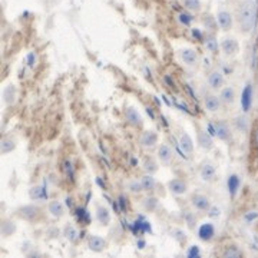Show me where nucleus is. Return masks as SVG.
Instances as JSON below:
<instances>
[{"mask_svg": "<svg viewBox=\"0 0 258 258\" xmlns=\"http://www.w3.org/2000/svg\"><path fill=\"white\" fill-rule=\"evenodd\" d=\"M236 20L240 30L242 33H250L257 20V4L254 0H242L236 10Z\"/></svg>", "mask_w": 258, "mask_h": 258, "instance_id": "f257e3e1", "label": "nucleus"}, {"mask_svg": "<svg viewBox=\"0 0 258 258\" xmlns=\"http://www.w3.org/2000/svg\"><path fill=\"white\" fill-rule=\"evenodd\" d=\"M18 215L20 216L22 220L24 221H29V222H33L36 220L40 218L42 215V208L39 205L34 204H29V205H23L18 210Z\"/></svg>", "mask_w": 258, "mask_h": 258, "instance_id": "f03ea898", "label": "nucleus"}, {"mask_svg": "<svg viewBox=\"0 0 258 258\" xmlns=\"http://www.w3.org/2000/svg\"><path fill=\"white\" fill-rule=\"evenodd\" d=\"M124 116H125V120L128 122L130 126H134V128H142L144 126V118L134 106L125 108Z\"/></svg>", "mask_w": 258, "mask_h": 258, "instance_id": "7ed1b4c3", "label": "nucleus"}, {"mask_svg": "<svg viewBox=\"0 0 258 258\" xmlns=\"http://www.w3.org/2000/svg\"><path fill=\"white\" fill-rule=\"evenodd\" d=\"M190 202L192 205L194 210L201 211V212H205L211 208V201L204 194H192L190 198Z\"/></svg>", "mask_w": 258, "mask_h": 258, "instance_id": "20e7f679", "label": "nucleus"}, {"mask_svg": "<svg viewBox=\"0 0 258 258\" xmlns=\"http://www.w3.org/2000/svg\"><path fill=\"white\" fill-rule=\"evenodd\" d=\"M216 24L224 30L228 32L232 29V24H234V19H232V14L226 9H221L216 13Z\"/></svg>", "mask_w": 258, "mask_h": 258, "instance_id": "39448f33", "label": "nucleus"}, {"mask_svg": "<svg viewBox=\"0 0 258 258\" xmlns=\"http://www.w3.org/2000/svg\"><path fill=\"white\" fill-rule=\"evenodd\" d=\"M140 144L145 150L155 148L158 144V134L155 130H144L140 136Z\"/></svg>", "mask_w": 258, "mask_h": 258, "instance_id": "423d86ee", "label": "nucleus"}, {"mask_svg": "<svg viewBox=\"0 0 258 258\" xmlns=\"http://www.w3.org/2000/svg\"><path fill=\"white\" fill-rule=\"evenodd\" d=\"M200 176H201V180L205 181V182H212V181H215V178H216V170H215L214 164L210 161L204 162L201 165V168H200Z\"/></svg>", "mask_w": 258, "mask_h": 258, "instance_id": "0eeeda50", "label": "nucleus"}, {"mask_svg": "<svg viewBox=\"0 0 258 258\" xmlns=\"http://www.w3.org/2000/svg\"><path fill=\"white\" fill-rule=\"evenodd\" d=\"M196 140H198V145L205 150H211L214 148V136L206 132L204 129H198V134H196Z\"/></svg>", "mask_w": 258, "mask_h": 258, "instance_id": "6e6552de", "label": "nucleus"}, {"mask_svg": "<svg viewBox=\"0 0 258 258\" xmlns=\"http://www.w3.org/2000/svg\"><path fill=\"white\" fill-rule=\"evenodd\" d=\"M221 50L226 56H236L240 52V43L234 38H226L221 42Z\"/></svg>", "mask_w": 258, "mask_h": 258, "instance_id": "1a4fd4ad", "label": "nucleus"}, {"mask_svg": "<svg viewBox=\"0 0 258 258\" xmlns=\"http://www.w3.org/2000/svg\"><path fill=\"white\" fill-rule=\"evenodd\" d=\"M168 190H170V192L172 195L180 196V195H184L188 191V184L185 182L184 180H181V178H174V180H171L168 182Z\"/></svg>", "mask_w": 258, "mask_h": 258, "instance_id": "9d476101", "label": "nucleus"}, {"mask_svg": "<svg viewBox=\"0 0 258 258\" xmlns=\"http://www.w3.org/2000/svg\"><path fill=\"white\" fill-rule=\"evenodd\" d=\"M214 126L218 140H224V142L231 140V129H230V125L226 124V120H216L214 124Z\"/></svg>", "mask_w": 258, "mask_h": 258, "instance_id": "9b49d317", "label": "nucleus"}, {"mask_svg": "<svg viewBox=\"0 0 258 258\" xmlns=\"http://www.w3.org/2000/svg\"><path fill=\"white\" fill-rule=\"evenodd\" d=\"M215 236V226L211 222H204L198 228V238L204 242H210L212 241Z\"/></svg>", "mask_w": 258, "mask_h": 258, "instance_id": "f8f14e48", "label": "nucleus"}, {"mask_svg": "<svg viewBox=\"0 0 258 258\" xmlns=\"http://www.w3.org/2000/svg\"><path fill=\"white\" fill-rule=\"evenodd\" d=\"M88 247L94 252H102L108 247V241L99 236H90L88 240Z\"/></svg>", "mask_w": 258, "mask_h": 258, "instance_id": "ddd939ff", "label": "nucleus"}, {"mask_svg": "<svg viewBox=\"0 0 258 258\" xmlns=\"http://www.w3.org/2000/svg\"><path fill=\"white\" fill-rule=\"evenodd\" d=\"M206 80H208V85L211 86L212 89H220V88H222L224 84H226V78L222 75V72H220V70L210 72Z\"/></svg>", "mask_w": 258, "mask_h": 258, "instance_id": "4468645a", "label": "nucleus"}, {"mask_svg": "<svg viewBox=\"0 0 258 258\" xmlns=\"http://www.w3.org/2000/svg\"><path fill=\"white\" fill-rule=\"evenodd\" d=\"M251 105H252V86L247 84L241 94V108L244 112H248L251 109Z\"/></svg>", "mask_w": 258, "mask_h": 258, "instance_id": "2eb2a0df", "label": "nucleus"}, {"mask_svg": "<svg viewBox=\"0 0 258 258\" xmlns=\"http://www.w3.org/2000/svg\"><path fill=\"white\" fill-rule=\"evenodd\" d=\"M180 56H181V59H182V62L185 64H188V66H194V64H198V59H200V56L196 54V50H194L191 48H186V49H182L181 52H180Z\"/></svg>", "mask_w": 258, "mask_h": 258, "instance_id": "dca6fc26", "label": "nucleus"}, {"mask_svg": "<svg viewBox=\"0 0 258 258\" xmlns=\"http://www.w3.org/2000/svg\"><path fill=\"white\" fill-rule=\"evenodd\" d=\"M221 104H222V102H221L220 96L212 95V94H208V95L204 98L205 109H206L208 112H211V114H215V112L221 108Z\"/></svg>", "mask_w": 258, "mask_h": 258, "instance_id": "f3484780", "label": "nucleus"}, {"mask_svg": "<svg viewBox=\"0 0 258 258\" xmlns=\"http://www.w3.org/2000/svg\"><path fill=\"white\" fill-rule=\"evenodd\" d=\"M174 158V152H172L171 146L162 144L158 146V160L164 164V165H170Z\"/></svg>", "mask_w": 258, "mask_h": 258, "instance_id": "a211bd4d", "label": "nucleus"}, {"mask_svg": "<svg viewBox=\"0 0 258 258\" xmlns=\"http://www.w3.org/2000/svg\"><path fill=\"white\" fill-rule=\"evenodd\" d=\"M96 220L100 224V226H106L110 224V220H112V216H110V211L108 210L106 206H104V205H98L96 206Z\"/></svg>", "mask_w": 258, "mask_h": 258, "instance_id": "6ab92c4d", "label": "nucleus"}, {"mask_svg": "<svg viewBox=\"0 0 258 258\" xmlns=\"http://www.w3.org/2000/svg\"><path fill=\"white\" fill-rule=\"evenodd\" d=\"M202 42H204L205 49H206L208 52H211L212 54H218V52H220V43L216 40L215 34H212V33L206 34Z\"/></svg>", "mask_w": 258, "mask_h": 258, "instance_id": "aec40b11", "label": "nucleus"}, {"mask_svg": "<svg viewBox=\"0 0 258 258\" xmlns=\"http://www.w3.org/2000/svg\"><path fill=\"white\" fill-rule=\"evenodd\" d=\"M220 99H221V102L224 104V105H232L234 104V100H236V90H234V88H231V86H226V88H222L221 89V94H220Z\"/></svg>", "mask_w": 258, "mask_h": 258, "instance_id": "412c9836", "label": "nucleus"}, {"mask_svg": "<svg viewBox=\"0 0 258 258\" xmlns=\"http://www.w3.org/2000/svg\"><path fill=\"white\" fill-rule=\"evenodd\" d=\"M240 185H241V180L236 174H231L228 176V181H226V186H228V192H230V196L234 198L240 190Z\"/></svg>", "mask_w": 258, "mask_h": 258, "instance_id": "4be33fe9", "label": "nucleus"}, {"mask_svg": "<svg viewBox=\"0 0 258 258\" xmlns=\"http://www.w3.org/2000/svg\"><path fill=\"white\" fill-rule=\"evenodd\" d=\"M29 196L33 201H44L49 198V192L44 186H32L29 191Z\"/></svg>", "mask_w": 258, "mask_h": 258, "instance_id": "5701e85b", "label": "nucleus"}, {"mask_svg": "<svg viewBox=\"0 0 258 258\" xmlns=\"http://www.w3.org/2000/svg\"><path fill=\"white\" fill-rule=\"evenodd\" d=\"M140 184L145 192H152L156 188V180L154 178V174H145L140 176Z\"/></svg>", "mask_w": 258, "mask_h": 258, "instance_id": "b1692460", "label": "nucleus"}, {"mask_svg": "<svg viewBox=\"0 0 258 258\" xmlns=\"http://www.w3.org/2000/svg\"><path fill=\"white\" fill-rule=\"evenodd\" d=\"M178 144H180L184 154H192L194 152V140L186 132H182L180 135V142Z\"/></svg>", "mask_w": 258, "mask_h": 258, "instance_id": "393cba45", "label": "nucleus"}, {"mask_svg": "<svg viewBox=\"0 0 258 258\" xmlns=\"http://www.w3.org/2000/svg\"><path fill=\"white\" fill-rule=\"evenodd\" d=\"M221 257L240 258V257H244V252H242V250H240L238 246H236V244H231V246H226V247L224 248V251L221 252Z\"/></svg>", "mask_w": 258, "mask_h": 258, "instance_id": "a878e982", "label": "nucleus"}, {"mask_svg": "<svg viewBox=\"0 0 258 258\" xmlns=\"http://www.w3.org/2000/svg\"><path fill=\"white\" fill-rule=\"evenodd\" d=\"M48 211L54 218H60L64 214V206L60 201H50L48 204Z\"/></svg>", "mask_w": 258, "mask_h": 258, "instance_id": "bb28decb", "label": "nucleus"}, {"mask_svg": "<svg viewBox=\"0 0 258 258\" xmlns=\"http://www.w3.org/2000/svg\"><path fill=\"white\" fill-rule=\"evenodd\" d=\"M3 100L6 105H13L16 100V88L14 85H8L3 89Z\"/></svg>", "mask_w": 258, "mask_h": 258, "instance_id": "cd10ccee", "label": "nucleus"}, {"mask_svg": "<svg viewBox=\"0 0 258 258\" xmlns=\"http://www.w3.org/2000/svg\"><path fill=\"white\" fill-rule=\"evenodd\" d=\"M142 205H144V208H145L148 212H154V211L160 206V201H158V198H156V196L150 195V196H145V198H144Z\"/></svg>", "mask_w": 258, "mask_h": 258, "instance_id": "c85d7f7f", "label": "nucleus"}, {"mask_svg": "<svg viewBox=\"0 0 258 258\" xmlns=\"http://www.w3.org/2000/svg\"><path fill=\"white\" fill-rule=\"evenodd\" d=\"M62 171L64 172V175L68 176L69 181H74V176H75V168H74V162L70 161L69 158H66L62 162Z\"/></svg>", "mask_w": 258, "mask_h": 258, "instance_id": "c756f323", "label": "nucleus"}, {"mask_svg": "<svg viewBox=\"0 0 258 258\" xmlns=\"http://www.w3.org/2000/svg\"><path fill=\"white\" fill-rule=\"evenodd\" d=\"M14 150H16V142L14 140H10V138H3L2 140L0 150H2L3 155H8V154H10Z\"/></svg>", "mask_w": 258, "mask_h": 258, "instance_id": "7c9ffc66", "label": "nucleus"}, {"mask_svg": "<svg viewBox=\"0 0 258 258\" xmlns=\"http://www.w3.org/2000/svg\"><path fill=\"white\" fill-rule=\"evenodd\" d=\"M142 168H144L145 174H155L158 171V164L154 158L148 156V158H145V161L142 164Z\"/></svg>", "mask_w": 258, "mask_h": 258, "instance_id": "2f4dec72", "label": "nucleus"}, {"mask_svg": "<svg viewBox=\"0 0 258 258\" xmlns=\"http://www.w3.org/2000/svg\"><path fill=\"white\" fill-rule=\"evenodd\" d=\"M234 125H236V128L238 129L240 132H247L248 128H250V124H248L247 116H244V115L236 116V118L234 119Z\"/></svg>", "mask_w": 258, "mask_h": 258, "instance_id": "473e14b6", "label": "nucleus"}, {"mask_svg": "<svg viewBox=\"0 0 258 258\" xmlns=\"http://www.w3.org/2000/svg\"><path fill=\"white\" fill-rule=\"evenodd\" d=\"M76 218H78V221L79 222H82L84 226H88L89 222H90V215L89 212L86 211V208H76Z\"/></svg>", "mask_w": 258, "mask_h": 258, "instance_id": "72a5a7b5", "label": "nucleus"}, {"mask_svg": "<svg viewBox=\"0 0 258 258\" xmlns=\"http://www.w3.org/2000/svg\"><path fill=\"white\" fill-rule=\"evenodd\" d=\"M184 8L190 12L201 10V0H182Z\"/></svg>", "mask_w": 258, "mask_h": 258, "instance_id": "f704fd0d", "label": "nucleus"}, {"mask_svg": "<svg viewBox=\"0 0 258 258\" xmlns=\"http://www.w3.org/2000/svg\"><path fill=\"white\" fill-rule=\"evenodd\" d=\"M64 234L66 236V240H69L70 242H75L76 240H78V231H76V228L74 226H64Z\"/></svg>", "mask_w": 258, "mask_h": 258, "instance_id": "c9c22d12", "label": "nucleus"}, {"mask_svg": "<svg viewBox=\"0 0 258 258\" xmlns=\"http://www.w3.org/2000/svg\"><path fill=\"white\" fill-rule=\"evenodd\" d=\"M14 230H16V226L13 222L10 221H3V224H2V234L4 236H9L12 232H14Z\"/></svg>", "mask_w": 258, "mask_h": 258, "instance_id": "e433bc0d", "label": "nucleus"}, {"mask_svg": "<svg viewBox=\"0 0 258 258\" xmlns=\"http://www.w3.org/2000/svg\"><path fill=\"white\" fill-rule=\"evenodd\" d=\"M178 20H180V23L182 24V26H191V23H192L194 18L188 13V12H182V13H180V16H178Z\"/></svg>", "mask_w": 258, "mask_h": 258, "instance_id": "4c0bfd02", "label": "nucleus"}, {"mask_svg": "<svg viewBox=\"0 0 258 258\" xmlns=\"http://www.w3.org/2000/svg\"><path fill=\"white\" fill-rule=\"evenodd\" d=\"M172 236L180 242V244H182L186 241V234L182 230H178V228H175L174 231H172Z\"/></svg>", "mask_w": 258, "mask_h": 258, "instance_id": "58836bf2", "label": "nucleus"}, {"mask_svg": "<svg viewBox=\"0 0 258 258\" xmlns=\"http://www.w3.org/2000/svg\"><path fill=\"white\" fill-rule=\"evenodd\" d=\"M185 256L188 258H196L201 256V251H200V247L198 246H191V247L186 250Z\"/></svg>", "mask_w": 258, "mask_h": 258, "instance_id": "ea45409f", "label": "nucleus"}, {"mask_svg": "<svg viewBox=\"0 0 258 258\" xmlns=\"http://www.w3.org/2000/svg\"><path fill=\"white\" fill-rule=\"evenodd\" d=\"M129 190H130V192L134 194H140L144 191V188H142V184H140V181H135V182H130L128 185Z\"/></svg>", "mask_w": 258, "mask_h": 258, "instance_id": "a19ab883", "label": "nucleus"}, {"mask_svg": "<svg viewBox=\"0 0 258 258\" xmlns=\"http://www.w3.org/2000/svg\"><path fill=\"white\" fill-rule=\"evenodd\" d=\"M26 64L28 66L33 69L34 66H36V54H33V52H29V54H26Z\"/></svg>", "mask_w": 258, "mask_h": 258, "instance_id": "79ce46f5", "label": "nucleus"}, {"mask_svg": "<svg viewBox=\"0 0 258 258\" xmlns=\"http://www.w3.org/2000/svg\"><path fill=\"white\" fill-rule=\"evenodd\" d=\"M191 33H192V38L194 39H196V40H204V34H202V32L200 30V29H192L191 30Z\"/></svg>", "mask_w": 258, "mask_h": 258, "instance_id": "37998d69", "label": "nucleus"}, {"mask_svg": "<svg viewBox=\"0 0 258 258\" xmlns=\"http://www.w3.org/2000/svg\"><path fill=\"white\" fill-rule=\"evenodd\" d=\"M220 214H221V211H220L216 206H212V205H211V208L208 210V215H210L211 218H215V216H220Z\"/></svg>", "mask_w": 258, "mask_h": 258, "instance_id": "c03bdc74", "label": "nucleus"}, {"mask_svg": "<svg viewBox=\"0 0 258 258\" xmlns=\"http://www.w3.org/2000/svg\"><path fill=\"white\" fill-rule=\"evenodd\" d=\"M118 204L120 205V210H122V211L126 210V198H125V195H119Z\"/></svg>", "mask_w": 258, "mask_h": 258, "instance_id": "a18cd8bd", "label": "nucleus"}, {"mask_svg": "<svg viewBox=\"0 0 258 258\" xmlns=\"http://www.w3.org/2000/svg\"><path fill=\"white\" fill-rule=\"evenodd\" d=\"M258 216V214L256 212V211H251V214H247V215H244V220L247 221V222H251L252 220H256Z\"/></svg>", "mask_w": 258, "mask_h": 258, "instance_id": "49530a36", "label": "nucleus"}, {"mask_svg": "<svg viewBox=\"0 0 258 258\" xmlns=\"http://www.w3.org/2000/svg\"><path fill=\"white\" fill-rule=\"evenodd\" d=\"M252 145H254V148L258 150V126L252 132Z\"/></svg>", "mask_w": 258, "mask_h": 258, "instance_id": "de8ad7c7", "label": "nucleus"}, {"mask_svg": "<svg viewBox=\"0 0 258 258\" xmlns=\"http://www.w3.org/2000/svg\"><path fill=\"white\" fill-rule=\"evenodd\" d=\"M164 80H165V84H166V85L170 86V88H175V82L172 80L171 76H170V75H165V76H164Z\"/></svg>", "mask_w": 258, "mask_h": 258, "instance_id": "09e8293b", "label": "nucleus"}, {"mask_svg": "<svg viewBox=\"0 0 258 258\" xmlns=\"http://www.w3.org/2000/svg\"><path fill=\"white\" fill-rule=\"evenodd\" d=\"M146 112H148V115H150V118H155V115H154V110H152V108H150V106L146 108Z\"/></svg>", "mask_w": 258, "mask_h": 258, "instance_id": "8fccbe9b", "label": "nucleus"}, {"mask_svg": "<svg viewBox=\"0 0 258 258\" xmlns=\"http://www.w3.org/2000/svg\"><path fill=\"white\" fill-rule=\"evenodd\" d=\"M257 46H258V36H257Z\"/></svg>", "mask_w": 258, "mask_h": 258, "instance_id": "3c124183", "label": "nucleus"}]
</instances>
